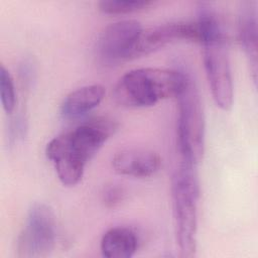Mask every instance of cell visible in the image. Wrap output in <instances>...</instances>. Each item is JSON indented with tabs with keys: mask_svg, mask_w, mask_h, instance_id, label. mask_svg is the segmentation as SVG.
<instances>
[{
	"mask_svg": "<svg viewBox=\"0 0 258 258\" xmlns=\"http://www.w3.org/2000/svg\"><path fill=\"white\" fill-rule=\"evenodd\" d=\"M118 125L109 117H95L51 139L45 149L58 179L73 186L83 177L88 161L115 133Z\"/></svg>",
	"mask_w": 258,
	"mask_h": 258,
	"instance_id": "obj_1",
	"label": "cell"
},
{
	"mask_svg": "<svg viewBox=\"0 0 258 258\" xmlns=\"http://www.w3.org/2000/svg\"><path fill=\"white\" fill-rule=\"evenodd\" d=\"M197 24L204 47V63L213 99L228 111L233 105V78L228 39L217 11L209 3H199Z\"/></svg>",
	"mask_w": 258,
	"mask_h": 258,
	"instance_id": "obj_2",
	"label": "cell"
},
{
	"mask_svg": "<svg viewBox=\"0 0 258 258\" xmlns=\"http://www.w3.org/2000/svg\"><path fill=\"white\" fill-rule=\"evenodd\" d=\"M183 81L182 70L140 68L124 74L115 85L114 99L124 107L142 108L176 97Z\"/></svg>",
	"mask_w": 258,
	"mask_h": 258,
	"instance_id": "obj_3",
	"label": "cell"
},
{
	"mask_svg": "<svg viewBox=\"0 0 258 258\" xmlns=\"http://www.w3.org/2000/svg\"><path fill=\"white\" fill-rule=\"evenodd\" d=\"M200 195L196 165L180 160L171 183L176 242L180 256L190 258L197 251L198 201Z\"/></svg>",
	"mask_w": 258,
	"mask_h": 258,
	"instance_id": "obj_4",
	"label": "cell"
},
{
	"mask_svg": "<svg viewBox=\"0 0 258 258\" xmlns=\"http://www.w3.org/2000/svg\"><path fill=\"white\" fill-rule=\"evenodd\" d=\"M183 81L175 97L178 103L177 144L180 160L197 165L205 148V117L201 96L191 74L182 70Z\"/></svg>",
	"mask_w": 258,
	"mask_h": 258,
	"instance_id": "obj_5",
	"label": "cell"
},
{
	"mask_svg": "<svg viewBox=\"0 0 258 258\" xmlns=\"http://www.w3.org/2000/svg\"><path fill=\"white\" fill-rule=\"evenodd\" d=\"M56 223L51 209L45 204H33L16 243L17 256L41 258L48 256L55 245Z\"/></svg>",
	"mask_w": 258,
	"mask_h": 258,
	"instance_id": "obj_6",
	"label": "cell"
},
{
	"mask_svg": "<svg viewBox=\"0 0 258 258\" xmlns=\"http://www.w3.org/2000/svg\"><path fill=\"white\" fill-rule=\"evenodd\" d=\"M143 32L141 23L125 19L109 24L97 40V54L106 64H116L134 57L135 47Z\"/></svg>",
	"mask_w": 258,
	"mask_h": 258,
	"instance_id": "obj_7",
	"label": "cell"
},
{
	"mask_svg": "<svg viewBox=\"0 0 258 258\" xmlns=\"http://www.w3.org/2000/svg\"><path fill=\"white\" fill-rule=\"evenodd\" d=\"M180 40L200 42V30L197 22H168L143 31L135 47L134 57L148 54Z\"/></svg>",
	"mask_w": 258,
	"mask_h": 258,
	"instance_id": "obj_8",
	"label": "cell"
},
{
	"mask_svg": "<svg viewBox=\"0 0 258 258\" xmlns=\"http://www.w3.org/2000/svg\"><path fill=\"white\" fill-rule=\"evenodd\" d=\"M161 158L158 153L144 148H126L112 158L114 170L122 175L147 177L158 171Z\"/></svg>",
	"mask_w": 258,
	"mask_h": 258,
	"instance_id": "obj_9",
	"label": "cell"
},
{
	"mask_svg": "<svg viewBox=\"0 0 258 258\" xmlns=\"http://www.w3.org/2000/svg\"><path fill=\"white\" fill-rule=\"evenodd\" d=\"M238 35L245 52L253 82H257V2H241L238 12Z\"/></svg>",
	"mask_w": 258,
	"mask_h": 258,
	"instance_id": "obj_10",
	"label": "cell"
},
{
	"mask_svg": "<svg viewBox=\"0 0 258 258\" xmlns=\"http://www.w3.org/2000/svg\"><path fill=\"white\" fill-rule=\"evenodd\" d=\"M106 90L102 85H87L72 91L60 105V114L66 119H76L96 108L104 99Z\"/></svg>",
	"mask_w": 258,
	"mask_h": 258,
	"instance_id": "obj_11",
	"label": "cell"
},
{
	"mask_svg": "<svg viewBox=\"0 0 258 258\" xmlns=\"http://www.w3.org/2000/svg\"><path fill=\"white\" fill-rule=\"evenodd\" d=\"M102 255L106 258H130L138 248L136 233L127 227H114L101 239Z\"/></svg>",
	"mask_w": 258,
	"mask_h": 258,
	"instance_id": "obj_12",
	"label": "cell"
},
{
	"mask_svg": "<svg viewBox=\"0 0 258 258\" xmlns=\"http://www.w3.org/2000/svg\"><path fill=\"white\" fill-rule=\"evenodd\" d=\"M151 4V1L145 0H102L98 6L104 13L126 14L142 10Z\"/></svg>",
	"mask_w": 258,
	"mask_h": 258,
	"instance_id": "obj_13",
	"label": "cell"
},
{
	"mask_svg": "<svg viewBox=\"0 0 258 258\" xmlns=\"http://www.w3.org/2000/svg\"><path fill=\"white\" fill-rule=\"evenodd\" d=\"M0 96L4 111L11 114L16 104L15 88L11 75L3 64L0 66Z\"/></svg>",
	"mask_w": 258,
	"mask_h": 258,
	"instance_id": "obj_14",
	"label": "cell"
},
{
	"mask_svg": "<svg viewBox=\"0 0 258 258\" xmlns=\"http://www.w3.org/2000/svg\"><path fill=\"white\" fill-rule=\"evenodd\" d=\"M26 131V122L22 115L16 116L9 126V139L10 141H17L22 139Z\"/></svg>",
	"mask_w": 258,
	"mask_h": 258,
	"instance_id": "obj_15",
	"label": "cell"
},
{
	"mask_svg": "<svg viewBox=\"0 0 258 258\" xmlns=\"http://www.w3.org/2000/svg\"><path fill=\"white\" fill-rule=\"evenodd\" d=\"M123 189L119 186L113 185L105 189L103 194V201L108 207H114L123 200Z\"/></svg>",
	"mask_w": 258,
	"mask_h": 258,
	"instance_id": "obj_16",
	"label": "cell"
}]
</instances>
